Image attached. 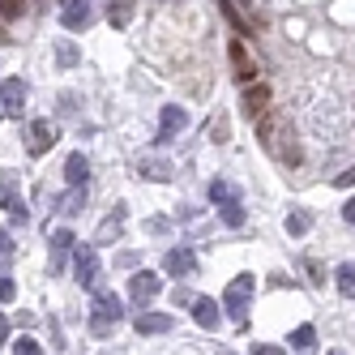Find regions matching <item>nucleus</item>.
Segmentation results:
<instances>
[{"label":"nucleus","mask_w":355,"mask_h":355,"mask_svg":"<svg viewBox=\"0 0 355 355\" xmlns=\"http://www.w3.org/2000/svg\"><path fill=\"white\" fill-rule=\"evenodd\" d=\"M334 278H338V291H343L347 300H355V261H343Z\"/></svg>","instance_id":"25"},{"label":"nucleus","mask_w":355,"mask_h":355,"mask_svg":"<svg viewBox=\"0 0 355 355\" xmlns=\"http://www.w3.org/2000/svg\"><path fill=\"white\" fill-rule=\"evenodd\" d=\"M163 291V278L155 274V270H137L133 278H129V295H133V304H150Z\"/></svg>","instance_id":"8"},{"label":"nucleus","mask_w":355,"mask_h":355,"mask_svg":"<svg viewBox=\"0 0 355 355\" xmlns=\"http://www.w3.org/2000/svg\"><path fill=\"white\" fill-rule=\"evenodd\" d=\"M56 141H60V124L56 120H35L31 129H26V155L31 159H43Z\"/></svg>","instance_id":"5"},{"label":"nucleus","mask_w":355,"mask_h":355,"mask_svg":"<svg viewBox=\"0 0 355 355\" xmlns=\"http://www.w3.org/2000/svg\"><path fill=\"white\" fill-rule=\"evenodd\" d=\"M5 214L13 218V227H26V223H31V210H26V201H21L17 193H13V197L5 201Z\"/></svg>","instance_id":"24"},{"label":"nucleus","mask_w":355,"mask_h":355,"mask_svg":"<svg viewBox=\"0 0 355 355\" xmlns=\"http://www.w3.org/2000/svg\"><path fill=\"white\" fill-rule=\"evenodd\" d=\"M60 21H64V31H86L90 26V0H60Z\"/></svg>","instance_id":"10"},{"label":"nucleus","mask_w":355,"mask_h":355,"mask_svg":"<svg viewBox=\"0 0 355 355\" xmlns=\"http://www.w3.org/2000/svg\"><path fill=\"white\" fill-rule=\"evenodd\" d=\"M252 291H257V283H252V274H240V278H232V283H227V291H223V309L232 313L236 321H244L248 304H252Z\"/></svg>","instance_id":"3"},{"label":"nucleus","mask_w":355,"mask_h":355,"mask_svg":"<svg viewBox=\"0 0 355 355\" xmlns=\"http://www.w3.org/2000/svg\"><path fill=\"white\" fill-rule=\"evenodd\" d=\"M141 180H171V163L167 159H141Z\"/></svg>","instance_id":"21"},{"label":"nucleus","mask_w":355,"mask_h":355,"mask_svg":"<svg viewBox=\"0 0 355 355\" xmlns=\"http://www.w3.org/2000/svg\"><path fill=\"white\" fill-rule=\"evenodd\" d=\"M78 60H82L78 43H73V39H56V64H60V69H73Z\"/></svg>","instance_id":"22"},{"label":"nucleus","mask_w":355,"mask_h":355,"mask_svg":"<svg viewBox=\"0 0 355 355\" xmlns=\"http://www.w3.org/2000/svg\"><path fill=\"white\" fill-rule=\"evenodd\" d=\"M227 137H232V124H227V120H223V116H218V120H214V124H210V141H214V146H223V141H227Z\"/></svg>","instance_id":"30"},{"label":"nucleus","mask_w":355,"mask_h":355,"mask_svg":"<svg viewBox=\"0 0 355 355\" xmlns=\"http://www.w3.org/2000/svg\"><path fill=\"white\" fill-rule=\"evenodd\" d=\"M240 107H244V120H257V116L270 107V86H266V82H248Z\"/></svg>","instance_id":"11"},{"label":"nucleus","mask_w":355,"mask_h":355,"mask_svg":"<svg viewBox=\"0 0 355 355\" xmlns=\"http://www.w3.org/2000/svg\"><path fill=\"white\" fill-rule=\"evenodd\" d=\"M343 218H347V223L355 227V197H351V201H347V206H343Z\"/></svg>","instance_id":"37"},{"label":"nucleus","mask_w":355,"mask_h":355,"mask_svg":"<svg viewBox=\"0 0 355 355\" xmlns=\"http://www.w3.org/2000/svg\"><path fill=\"white\" fill-rule=\"evenodd\" d=\"M21 13H26V0H0V17L5 21H17Z\"/></svg>","instance_id":"29"},{"label":"nucleus","mask_w":355,"mask_h":355,"mask_svg":"<svg viewBox=\"0 0 355 355\" xmlns=\"http://www.w3.org/2000/svg\"><path fill=\"white\" fill-rule=\"evenodd\" d=\"M73 274H78V283H82L86 291H98V287H103V266H98L94 244H82V248H78V257H73Z\"/></svg>","instance_id":"4"},{"label":"nucleus","mask_w":355,"mask_h":355,"mask_svg":"<svg viewBox=\"0 0 355 355\" xmlns=\"http://www.w3.org/2000/svg\"><path fill=\"white\" fill-rule=\"evenodd\" d=\"M184 124H189V112H184V107H163V112H159V133H155V141L167 146L175 133H184Z\"/></svg>","instance_id":"9"},{"label":"nucleus","mask_w":355,"mask_h":355,"mask_svg":"<svg viewBox=\"0 0 355 355\" xmlns=\"http://www.w3.org/2000/svg\"><path fill=\"white\" fill-rule=\"evenodd\" d=\"M73 244H78V240H73L69 227H56V232H52V270L64 266V257H69V248H73Z\"/></svg>","instance_id":"16"},{"label":"nucleus","mask_w":355,"mask_h":355,"mask_svg":"<svg viewBox=\"0 0 355 355\" xmlns=\"http://www.w3.org/2000/svg\"><path fill=\"white\" fill-rule=\"evenodd\" d=\"M120 321H124V300H120L116 291H103V287H98V291H94V304H90V329L103 338V334H112Z\"/></svg>","instance_id":"1"},{"label":"nucleus","mask_w":355,"mask_h":355,"mask_svg":"<svg viewBox=\"0 0 355 355\" xmlns=\"http://www.w3.org/2000/svg\"><path fill=\"white\" fill-rule=\"evenodd\" d=\"M82 206H86V184H69V197L60 201V210L64 214H82Z\"/></svg>","instance_id":"23"},{"label":"nucleus","mask_w":355,"mask_h":355,"mask_svg":"<svg viewBox=\"0 0 355 355\" xmlns=\"http://www.w3.org/2000/svg\"><path fill=\"white\" fill-rule=\"evenodd\" d=\"M227 60H232V73H236V82H257V60L248 56V47H244V39H232L227 43Z\"/></svg>","instance_id":"7"},{"label":"nucleus","mask_w":355,"mask_h":355,"mask_svg":"<svg viewBox=\"0 0 355 355\" xmlns=\"http://www.w3.org/2000/svg\"><path fill=\"white\" fill-rule=\"evenodd\" d=\"M278 351H283V347H270V343H257V347H252V355H278Z\"/></svg>","instance_id":"36"},{"label":"nucleus","mask_w":355,"mask_h":355,"mask_svg":"<svg viewBox=\"0 0 355 355\" xmlns=\"http://www.w3.org/2000/svg\"><path fill=\"white\" fill-rule=\"evenodd\" d=\"M304 270H309V274H313V283H317V287H321V283H325V270H321V266H317V261H304Z\"/></svg>","instance_id":"33"},{"label":"nucleus","mask_w":355,"mask_h":355,"mask_svg":"<svg viewBox=\"0 0 355 355\" xmlns=\"http://www.w3.org/2000/svg\"><path fill=\"white\" fill-rule=\"evenodd\" d=\"M155 5H184V0H155Z\"/></svg>","instance_id":"39"},{"label":"nucleus","mask_w":355,"mask_h":355,"mask_svg":"<svg viewBox=\"0 0 355 355\" xmlns=\"http://www.w3.org/2000/svg\"><path fill=\"white\" fill-rule=\"evenodd\" d=\"M124 218H129V210H124L120 201H116V206H112V214H107L103 223H98L94 244H112V240H120V232H124Z\"/></svg>","instance_id":"12"},{"label":"nucleus","mask_w":355,"mask_h":355,"mask_svg":"<svg viewBox=\"0 0 355 355\" xmlns=\"http://www.w3.org/2000/svg\"><path fill=\"white\" fill-rule=\"evenodd\" d=\"M17 193V175L13 171H0V210H5V201Z\"/></svg>","instance_id":"28"},{"label":"nucleus","mask_w":355,"mask_h":355,"mask_svg":"<svg viewBox=\"0 0 355 355\" xmlns=\"http://www.w3.org/2000/svg\"><path fill=\"white\" fill-rule=\"evenodd\" d=\"M9 252H13V244H9V232L0 227V257H9Z\"/></svg>","instance_id":"35"},{"label":"nucleus","mask_w":355,"mask_h":355,"mask_svg":"<svg viewBox=\"0 0 355 355\" xmlns=\"http://www.w3.org/2000/svg\"><path fill=\"white\" fill-rule=\"evenodd\" d=\"M5 338H9V317L0 313V347H5Z\"/></svg>","instance_id":"38"},{"label":"nucleus","mask_w":355,"mask_h":355,"mask_svg":"<svg viewBox=\"0 0 355 355\" xmlns=\"http://www.w3.org/2000/svg\"><path fill=\"white\" fill-rule=\"evenodd\" d=\"M193 321L201 325V329H218V321H223V313H218V304L210 300V295H193Z\"/></svg>","instance_id":"14"},{"label":"nucleus","mask_w":355,"mask_h":355,"mask_svg":"<svg viewBox=\"0 0 355 355\" xmlns=\"http://www.w3.org/2000/svg\"><path fill=\"white\" fill-rule=\"evenodd\" d=\"M17 295V283H13V278H0V304H9Z\"/></svg>","instance_id":"32"},{"label":"nucleus","mask_w":355,"mask_h":355,"mask_svg":"<svg viewBox=\"0 0 355 355\" xmlns=\"http://www.w3.org/2000/svg\"><path fill=\"white\" fill-rule=\"evenodd\" d=\"M278 133H283V116L266 107V112L257 116V141H261L266 150H278Z\"/></svg>","instance_id":"13"},{"label":"nucleus","mask_w":355,"mask_h":355,"mask_svg":"<svg viewBox=\"0 0 355 355\" xmlns=\"http://www.w3.org/2000/svg\"><path fill=\"white\" fill-rule=\"evenodd\" d=\"M334 184H338V189H351V184H355V167H347L343 175H334Z\"/></svg>","instance_id":"34"},{"label":"nucleus","mask_w":355,"mask_h":355,"mask_svg":"<svg viewBox=\"0 0 355 355\" xmlns=\"http://www.w3.org/2000/svg\"><path fill=\"white\" fill-rule=\"evenodd\" d=\"M313 343H317V329H313V325H300L295 334H291V347H295V351H309Z\"/></svg>","instance_id":"27"},{"label":"nucleus","mask_w":355,"mask_h":355,"mask_svg":"<svg viewBox=\"0 0 355 355\" xmlns=\"http://www.w3.org/2000/svg\"><path fill=\"white\" fill-rule=\"evenodd\" d=\"M86 175H90V159L86 155H69L64 159V180L69 184H86Z\"/></svg>","instance_id":"17"},{"label":"nucleus","mask_w":355,"mask_h":355,"mask_svg":"<svg viewBox=\"0 0 355 355\" xmlns=\"http://www.w3.org/2000/svg\"><path fill=\"white\" fill-rule=\"evenodd\" d=\"M107 21L116 31H124L133 21V0H107Z\"/></svg>","instance_id":"20"},{"label":"nucleus","mask_w":355,"mask_h":355,"mask_svg":"<svg viewBox=\"0 0 355 355\" xmlns=\"http://www.w3.org/2000/svg\"><path fill=\"white\" fill-rule=\"evenodd\" d=\"M313 223H317L313 210H300V206L287 210V236H309V232H313Z\"/></svg>","instance_id":"18"},{"label":"nucleus","mask_w":355,"mask_h":355,"mask_svg":"<svg viewBox=\"0 0 355 355\" xmlns=\"http://www.w3.org/2000/svg\"><path fill=\"white\" fill-rule=\"evenodd\" d=\"M26 107V82L21 78H5L0 82V120H17Z\"/></svg>","instance_id":"6"},{"label":"nucleus","mask_w":355,"mask_h":355,"mask_svg":"<svg viewBox=\"0 0 355 355\" xmlns=\"http://www.w3.org/2000/svg\"><path fill=\"white\" fill-rule=\"evenodd\" d=\"M13 351H17V355H39L43 347H39V343H35L31 334H21V338H13Z\"/></svg>","instance_id":"31"},{"label":"nucleus","mask_w":355,"mask_h":355,"mask_svg":"<svg viewBox=\"0 0 355 355\" xmlns=\"http://www.w3.org/2000/svg\"><path fill=\"white\" fill-rule=\"evenodd\" d=\"M163 270L175 274V278H184L197 270V257H193V248H167V257H163Z\"/></svg>","instance_id":"15"},{"label":"nucleus","mask_w":355,"mask_h":355,"mask_svg":"<svg viewBox=\"0 0 355 355\" xmlns=\"http://www.w3.org/2000/svg\"><path fill=\"white\" fill-rule=\"evenodd\" d=\"M218 13L236 26V35H248V21L240 17V9H236V0H218Z\"/></svg>","instance_id":"26"},{"label":"nucleus","mask_w":355,"mask_h":355,"mask_svg":"<svg viewBox=\"0 0 355 355\" xmlns=\"http://www.w3.org/2000/svg\"><path fill=\"white\" fill-rule=\"evenodd\" d=\"M167 329H171L167 313H141L137 317V334H167Z\"/></svg>","instance_id":"19"},{"label":"nucleus","mask_w":355,"mask_h":355,"mask_svg":"<svg viewBox=\"0 0 355 355\" xmlns=\"http://www.w3.org/2000/svg\"><path fill=\"white\" fill-rule=\"evenodd\" d=\"M210 201L218 206V218L227 223V227H244V201H240V193L227 184V180H210Z\"/></svg>","instance_id":"2"}]
</instances>
